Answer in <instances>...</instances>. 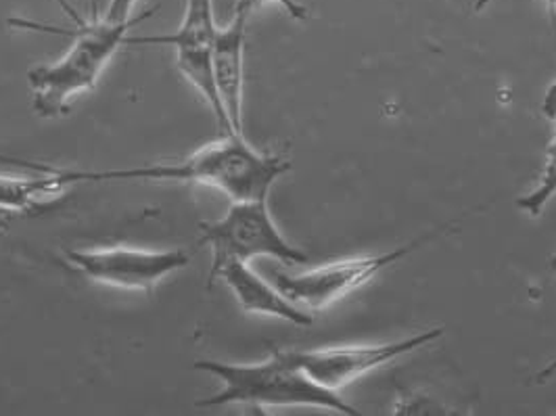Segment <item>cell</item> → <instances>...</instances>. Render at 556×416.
<instances>
[{
    "label": "cell",
    "instance_id": "6da1fadb",
    "mask_svg": "<svg viewBox=\"0 0 556 416\" xmlns=\"http://www.w3.org/2000/svg\"><path fill=\"white\" fill-rule=\"evenodd\" d=\"M291 169V162L277 153L253 149L243 135H224L201 147L193 155L172 164L117 167V169H61L59 178L67 185L83 182H195L223 191L230 201L268 199L275 182Z\"/></svg>",
    "mask_w": 556,
    "mask_h": 416
},
{
    "label": "cell",
    "instance_id": "7a4b0ae2",
    "mask_svg": "<svg viewBox=\"0 0 556 416\" xmlns=\"http://www.w3.org/2000/svg\"><path fill=\"white\" fill-rule=\"evenodd\" d=\"M155 11H147L124 24H112L105 17H99L92 11V20L74 29L45 26L29 20H9L13 28L59 34L70 36L74 42L67 53L55 63L38 65L28 72L29 90H31V110L38 117L55 119L70 113V103L80 92H90L99 83L103 70L112 56L128 45V31L142 20L151 17Z\"/></svg>",
    "mask_w": 556,
    "mask_h": 416
},
{
    "label": "cell",
    "instance_id": "3957f363",
    "mask_svg": "<svg viewBox=\"0 0 556 416\" xmlns=\"http://www.w3.org/2000/svg\"><path fill=\"white\" fill-rule=\"evenodd\" d=\"M197 370L216 377L223 389L197 402L201 408L243 404L255 411L309 406L337 415L358 416L361 411L341 398L339 391L320 388L302 368L287 358L285 350H273L270 358L250 364L197 361Z\"/></svg>",
    "mask_w": 556,
    "mask_h": 416
},
{
    "label": "cell",
    "instance_id": "277c9868",
    "mask_svg": "<svg viewBox=\"0 0 556 416\" xmlns=\"http://www.w3.org/2000/svg\"><path fill=\"white\" fill-rule=\"evenodd\" d=\"M467 214L458 216L456 220L442 224V226H435L433 230L420 235L418 239H413L395 250L334 260L329 264L309 268L300 275L275 273V285H277L278 291L293 304L304 307L307 312H320L329 305L345 300L348 295L356 293L377 275H381L386 268L406 260L408 255L433 243L435 239H442L454 226H458Z\"/></svg>",
    "mask_w": 556,
    "mask_h": 416
},
{
    "label": "cell",
    "instance_id": "5b68a950",
    "mask_svg": "<svg viewBox=\"0 0 556 416\" xmlns=\"http://www.w3.org/2000/svg\"><path fill=\"white\" fill-rule=\"evenodd\" d=\"M199 248L212 250L210 277L226 262L270 257L287 266L306 264V251L289 243L270 216L268 199L232 201L223 218L199 224Z\"/></svg>",
    "mask_w": 556,
    "mask_h": 416
},
{
    "label": "cell",
    "instance_id": "8992f818",
    "mask_svg": "<svg viewBox=\"0 0 556 416\" xmlns=\"http://www.w3.org/2000/svg\"><path fill=\"white\" fill-rule=\"evenodd\" d=\"M444 335L442 327L427 329L422 333L410 335L397 341L383 343H352V345H327L314 350H285L287 358L320 388L341 391L368 373L408 356L420 348L431 345Z\"/></svg>",
    "mask_w": 556,
    "mask_h": 416
},
{
    "label": "cell",
    "instance_id": "52a82bcc",
    "mask_svg": "<svg viewBox=\"0 0 556 416\" xmlns=\"http://www.w3.org/2000/svg\"><path fill=\"white\" fill-rule=\"evenodd\" d=\"M63 257L72 268L94 282L144 293H151L164 278L187 268L191 262L185 250L151 251L124 245L70 250Z\"/></svg>",
    "mask_w": 556,
    "mask_h": 416
},
{
    "label": "cell",
    "instance_id": "ba28073f",
    "mask_svg": "<svg viewBox=\"0 0 556 416\" xmlns=\"http://www.w3.org/2000/svg\"><path fill=\"white\" fill-rule=\"evenodd\" d=\"M253 13L248 2L239 0L228 26L218 28L212 45V70L220 94L224 115L232 135H243V90H245V40Z\"/></svg>",
    "mask_w": 556,
    "mask_h": 416
},
{
    "label": "cell",
    "instance_id": "9c48e42d",
    "mask_svg": "<svg viewBox=\"0 0 556 416\" xmlns=\"http://www.w3.org/2000/svg\"><path fill=\"white\" fill-rule=\"evenodd\" d=\"M216 280H223L239 305L250 314L280 318L295 327H309L314 323L307 310L287 300L277 285L273 287L251 268L250 262H226L212 277H207V287Z\"/></svg>",
    "mask_w": 556,
    "mask_h": 416
},
{
    "label": "cell",
    "instance_id": "30bf717a",
    "mask_svg": "<svg viewBox=\"0 0 556 416\" xmlns=\"http://www.w3.org/2000/svg\"><path fill=\"white\" fill-rule=\"evenodd\" d=\"M218 34L214 0H187L180 28L166 36H130L128 45L137 47H172L178 51H212Z\"/></svg>",
    "mask_w": 556,
    "mask_h": 416
},
{
    "label": "cell",
    "instance_id": "8fae6325",
    "mask_svg": "<svg viewBox=\"0 0 556 416\" xmlns=\"http://www.w3.org/2000/svg\"><path fill=\"white\" fill-rule=\"evenodd\" d=\"M556 194V133L548 151H546V162L538 176V182L533 185V189L528 194L517 199V207L521 212H526L531 218H540L542 212L546 210V205L555 199Z\"/></svg>",
    "mask_w": 556,
    "mask_h": 416
},
{
    "label": "cell",
    "instance_id": "7c38bea8",
    "mask_svg": "<svg viewBox=\"0 0 556 416\" xmlns=\"http://www.w3.org/2000/svg\"><path fill=\"white\" fill-rule=\"evenodd\" d=\"M137 0H110L103 17L112 24H124L132 20V9H135Z\"/></svg>",
    "mask_w": 556,
    "mask_h": 416
},
{
    "label": "cell",
    "instance_id": "4fadbf2b",
    "mask_svg": "<svg viewBox=\"0 0 556 416\" xmlns=\"http://www.w3.org/2000/svg\"><path fill=\"white\" fill-rule=\"evenodd\" d=\"M243 2H248L251 9H257V7L266 4V2H277L289 13V17H293L295 22H306L307 17H309L306 7L300 0H243Z\"/></svg>",
    "mask_w": 556,
    "mask_h": 416
},
{
    "label": "cell",
    "instance_id": "5bb4252c",
    "mask_svg": "<svg viewBox=\"0 0 556 416\" xmlns=\"http://www.w3.org/2000/svg\"><path fill=\"white\" fill-rule=\"evenodd\" d=\"M540 110L544 113V117L555 126L556 133V83L551 84L544 92V99H542V105Z\"/></svg>",
    "mask_w": 556,
    "mask_h": 416
},
{
    "label": "cell",
    "instance_id": "9a60e30c",
    "mask_svg": "<svg viewBox=\"0 0 556 416\" xmlns=\"http://www.w3.org/2000/svg\"><path fill=\"white\" fill-rule=\"evenodd\" d=\"M551 268H553V273H555L556 275V255H553V257H551ZM555 375L556 358L555 361L548 362V364H546V366H544V368H542V370H540V373L535 375V379H533V381H535V383H546V381H548V379H553Z\"/></svg>",
    "mask_w": 556,
    "mask_h": 416
},
{
    "label": "cell",
    "instance_id": "2e32d148",
    "mask_svg": "<svg viewBox=\"0 0 556 416\" xmlns=\"http://www.w3.org/2000/svg\"><path fill=\"white\" fill-rule=\"evenodd\" d=\"M56 4L61 7V11L76 24V26H80V24H84V17L76 11V7L70 2V0H55Z\"/></svg>",
    "mask_w": 556,
    "mask_h": 416
},
{
    "label": "cell",
    "instance_id": "e0dca14e",
    "mask_svg": "<svg viewBox=\"0 0 556 416\" xmlns=\"http://www.w3.org/2000/svg\"><path fill=\"white\" fill-rule=\"evenodd\" d=\"M485 2H488V0H477V2H475V11H481ZM546 4H548V15H551V24H553L556 36V0H546Z\"/></svg>",
    "mask_w": 556,
    "mask_h": 416
},
{
    "label": "cell",
    "instance_id": "ac0fdd59",
    "mask_svg": "<svg viewBox=\"0 0 556 416\" xmlns=\"http://www.w3.org/2000/svg\"><path fill=\"white\" fill-rule=\"evenodd\" d=\"M15 218V214H0V239L4 237V232L9 230V224Z\"/></svg>",
    "mask_w": 556,
    "mask_h": 416
},
{
    "label": "cell",
    "instance_id": "d6986e66",
    "mask_svg": "<svg viewBox=\"0 0 556 416\" xmlns=\"http://www.w3.org/2000/svg\"><path fill=\"white\" fill-rule=\"evenodd\" d=\"M0 162H4V164H11V157H9V155H4V153H0Z\"/></svg>",
    "mask_w": 556,
    "mask_h": 416
}]
</instances>
